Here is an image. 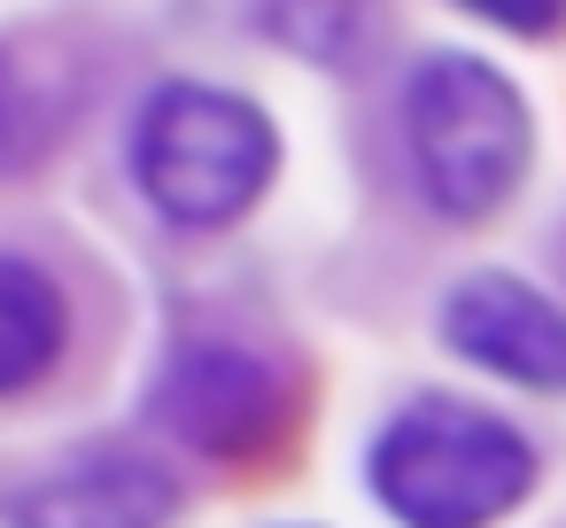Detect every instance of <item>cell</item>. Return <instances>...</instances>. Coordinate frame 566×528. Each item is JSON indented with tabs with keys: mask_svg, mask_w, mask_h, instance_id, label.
I'll use <instances>...</instances> for the list:
<instances>
[{
	"mask_svg": "<svg viewBox=\"0 0 566 528\" xmlns=\"http://www.w3.org/2000/svg\"><path fill=\"white\" fill-rule=\"evenodd\" d=\"M171 513H179V482L156 458L117 443L71 451L0 489L9 528H171Z\"/></svg>",
	"mask_w": 566,
	"mask_h": 528,
	"instance_id": "5b68a950",
	"label": "cell"
},
{
	"mask_svg": "<svg viewBox=\"0 0 566 528\" xmlns=\"http://www.w3.org/2000/svg\"><path fill=\"white\" fill-rule=\"evenodd\" d=\"M133 172L164 218L226 226L272 187L280 133L256 102L226 86H156L133 125Z\"/></svg>",
	"mask_w": 566,
	"mask_h": 528,
	"instance_id": "3957f363",
	"label": "cell"
},
{
	"mask_svg": "<svg viewBox=\"0 0 566 528\" xmlns=\"http://www.w3.org/2000/svg\"><path fill=\"white\" fill-rule=\"evenodd\" d=\"M148 420L202 458H256L287 427V373L249 342H187L164 365Z\"/></svg>",
	"mask_w": 566,
	"mask_h": 528,
	"instance_id": "277c9868",
	"label": "cell"
},
{
	"mask_svg": "<svg viewBox=\"0 0 566 528\" xmlns=\"http://www.w3.org/2000/svg\"><path fill=\"white\" fill-rule=\"evenodd\" d=\"M403 133L419 156V187L442 218H489L512 203L527 172V102L481 55H427L403 86Z\"/></svg>",
	"mask_w": 566,
	"mask_h": 528,
	"instance_id": "7a4b0ae2",
	"label": "cell"
},
{
	"mask_svg": "<svg viewBox=\"0 0 566 528\" xmlns=\"http://www.w3.org/2000/svg\"><path fill=\"white\" fill-rule=\"evenodd\" d=\"M365 474L403 528H489L527 497L535 451L512 420L465 396H411L373 435Z\"/></svg>",
	"mask_w": 566,
	"mask_h": 528,
	"instance_id": "6da1fadb",
	"label": "cell"
},
{
	"mask_svg": "<svg viewBox=\"0 0 566 528\" xmlns=\"http://www.w3.org/2000/svg\"><path fill=\"white\" fill-rule=\"evenodd\" d=\"M71 110H78V86L55 55L24 48V40H0V179L32 172L63 141Z\"/></svg>",
	"mask_w": 566,
	"mask_h": 528,
	"instance_id": "52a82bcc",
	"label": "cell"
},
{
	"mask_svg": "<svg viewBox=\"0 0 566 528\" xmlns=\"http://www.w3.org/2000/svg\"><path fill=\"white\" fill-rule=\"evenodd\" d=\"M442 334L458 358H473L520 389H566V311L512 272L458 280L442 303Z\"/></svg>",
	"mask_w": 566,
	"mask_h": 528,
	"instance_id": "8992f818",
	"label": "cell"
},
{
	"mask_svg": "<svg viewBox=\"0 0 566 528\" xmlns=\"http://www.w3.org/2000/svg\"><path fill=\"white\" fill-rule=\"evenodd\" d=\"M63 358V296L40 265L0 257V396L32 389Z\"/></svg>",
	"mask_w": 566,
	"mask_h": 528,
	"instance_id": "ba28073f",
	"label": "cell"
}]
</instances>
